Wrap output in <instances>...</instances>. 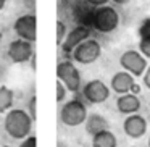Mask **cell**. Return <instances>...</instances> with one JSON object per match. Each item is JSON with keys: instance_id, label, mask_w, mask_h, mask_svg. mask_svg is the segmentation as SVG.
<instances>
[{"instance_id": "1", "label": "cell", "mask_w": 150, "mask_h": 147, "mask_svg": "<svg viewBox=\"0 0 150 147\" xmlns=\"http://www.w3.org/2000/svg\"><path fill=\"white\" fill-rule=\"evenodd\" d=\"M4 126L7 134H10L13 139H24L31 133L33 118L23 108H10L5 115Z\"/></svg>"}, {"instance_id": "2", "label": "cell", "mask_w": 150, "mask_h": 147, "mask_svg": "<svg viewBox=\"0 0 150 147\" xmlns=\"http://www.w3.org/2000/svg\"><path fill=\"white\" fill-rule=\"evenodd\" d=\"M120 24V13L110 5H100L92 15V26L102 34L113 33Z\"/></svg>"}, {"instance_id": "3", "label": "cell", "mask_w": 150, "mask_h": 147, "mask_svg": "<svg viewBox=\"0 0 150 147\" xmlns=\"http://www.w3.org/2000/svg\"><path fill=\"white\" fill-rule=\"evenodd\" d=\"M87 118V107L79 99L66 102L60 110V120L66 126H79Z\"/></svg>"}, {"instance_id": "4", "label": "cell", "mask_w": 150, "mask_h": 147, "mask_svg": "<svg viewBox=\"0 0 150 147\" xmlns=\"http://www.w3.org/2000/svg\"><path fill=\"white\" fill-rule=\"evenodd\" d=\"M100 53H102L100 42L95 40V39L87 37L86 40H82L81 44H78V45L73 49L71 55H73V60H74V62L81 63V65H91V63L97 62Z\"/></svg>"}, {"instance_id": "5", "label": "cell", "mask_w": 150, "mask_h": 147, "mask_svg": "<svg viewBox=\"0 0 150 147\" xmlns=\"http://www.w3.org/2000/svg\"><path fill=\"white\" fill-rule=\"evenodd\" d=\"M57 78L65 84L66 91L78 92L81 89V75L79 70L74 66V63L69 60H63L57 65Z\"/></svg>"}, {"instance_id": "6", "label": "cell", "mask_w": 150, "mask_h": 147, "mask_svg": "<svg viewBox=\"0 0 150 147\" xmlns=\"http://www.w3.org/2000/svg\"><path fill=\"white\" fill-rule=\"evenodd\" d=\"M120 65L124 71L132 75L134 78H139L144 75L147 65V58L139 52V50H126L123 55L120 57Z\"/></svg>"}, {"instance_id": "7", "label": "cell", "mask_w": 150, "mask_h": 147, "mask_svg": "<svg viewBox=\"0 0 150 147\" xmlns=\"http://www.w3.org/2000/svg\"><path fill=\"white\" fill-rule=\"evenodd\" d=\"M13 31L20 39L29 40L34 42L37 37V20L36 15L28 13V15H21L20 18H16V21L13 23Z\"/></svg>"}, {"instance_id": "8", "label": "cell", "mask_w": 150, "mask_h": 147, "mask_svg": "<svg viewBox=\"0 0 150 147\" xmlns=\"http://www.w3.org/2000/svg\"><path fill=\"white\" fill-rule=\"evenodd\" d=\"M8 57L13 63H26L31 60V57L34 55V47L33 42L29 40H24V39H15L10 42L7 50Z\"/></svg>"}, {"instance_id": "9", "label": "cell", "mask_w": 150, "mask_h": 147, "mask_svg": "<svg viewBox=\"0 0 150 147\" xmlns=\"http://www.w3.org/2000/svg\"><path fill=\"white\" fill-rule=\"evenodd\" d=\"M82 95L91 104H102L110 97V87L100 79H92L82 87Z\"/></svg>"}, {"instance_id": "10", "label": "cell", "mask_w": 150, "mask_h": 147, "mask_svg": "<svg viewBox=\"0 0 150 147\" xmlns=\"http://www.w3.org/2000/svg\"><path fill=\"white\" fill-rule=\"evenodd\" d=\"M123 129L132 139H139L147 133V120L139 113H131L123 123Z\"/></svg>"}, {"instance_id": "11", "label": "cell", "mask_w": 150, "mask_h": 147, "mask_svg": "<svg viewBox=\"0 0 150 147\" xmlns=\"http://www.w3.org/2000/svg\"><path fill=\"white\" fill-rule=\"evenodd\" d=\"M87 37H91V31H89V28L86 26H76L74 29H71L69 33H66L65 39H63L62 42V49L63 52L66 53H71L73 49H74L78 44H81L82 40H86Z\"/></svg>"}, {"instance_id": "12", "label": "cell", "mask_w": 150, "mask_h": 147, "mask_svg": "<svg viewBox=\"0 0 150 147\" xmlns=\"http://www.w3.org/2000/svg\"><path fill=\"white\" fill-rule=\"evenodd\" d=\"M110 86L116 94H126L136 87V82H134V76L127 71H118L111 76Z\"/></svg>"}, {"instance_id": "13", "label": "cell", "mask_w": 150, "mask_h": 147, "mask_svg": "<svg viewBox=\"0 0 150 147\" xmlns=\"http://www.w3.org/2000/svg\"><path fill=\"white\" fill-rule=\"evenodd\" d=\"M116 108L120 113H124V115L137 113L140 110V99L132 92L120 94V97L116 99Z\"/></svg>"}, {"instance_id": "14", "label": "cell", "mask_w": 150, "mask_h": 147, "mask_svg": "<svg viewBox=\"0 0 150 147\" xmlns=\"http://www.w3.org/2000/svg\"><path fill=\"white\" fill-rule=\"evenodd\" d=\"M116 136L108 128L92 134V147H116Z\"/></svg>"}, {"instance_id": "15", "label": "cell", "mask_w": 150, "mask_h": 147, "mask_svg": "<svg viewBox=\"0 0 150 147\" xmlns=\"http://www.w3.org/2000/svg\"><path fill=\"white\" fill-rule=\"evenodd\" d=\"M84 123H86V131H87L89 134H95V133H98V131L107 129L108 128V121L98 113L89 115V116L86 118Z\"/></svg>"}, {"instance_id": "16", "label": "cell", "mask_w": 150, "mask_h": 147, "mask_svg": "<svg viewBox=\"0 0 150 147\" xmlns=\"http://www.w3.org/2000/svg\"><path fill=\"white\" fill-rule=\"evenodd\" d=\"M15 94L10 87L7 86H0V113H5L13 107Z\"/></svg>"}, {"instance_id": "17", "label": "cell", "mask_w": 150, "mask_h": 147, "mask_svg": "<svg viewBox=\"0 0 150 147\" xmlns=\"http://www.w3.org/2000/svg\"><path fill=\"white\" fill-rule=\"evenodd\" d=\"M139 52L145 58H150V36L139 37Z\"/></svg>"}, {"instance_id": "18", "label": "cell", "mask_w": 150, "mask_h": 147, "mask_svg": "<svg viewBox=\"0 0 150 147\" xmlns=\"http://www.w3.org/2000/svg\"><path fill=\"white\" fill-rule=\"evenodd\" d=\"M66 24L63 23V21H57V45H62V42H63V39H65V36H66Z\"/></svg>"}, {"instance_id": "19", "label": "cell", "mask_w": 150, "mask_h": 147, "mask_svg": "<svg viewBox=\"0 0 150 147\" xmlns=\"http://www.w3.org/2000/svg\"><path fill=\"white\" fill-rule=\"evenodd\" d=\"M139 37H147L150 36V18H145L142 23L139 24V29H137Z\"/></svg>"}, {"instance_id": "20", "label": "cell", "mask_w": 150, "mask_h": 147, "mask_svg": "<svg viewBox=\"0 0 150 147\" xmlns=\"http://www.w3.org/2000/svg\"><path fill=\"white\" fill-rule=\"evenodd\" d=\"M66 97V87L62 81H57V102H63Z\"/></svg>"}, {"instance_id": "21", "label": "cell", "mask_w": 150, "mask_h": 147, "mask_svg": "<svg viewBox=\"0 0 150 147\" xmlns=\"http://www.w3.org/2000/svg\"><path fill=\"white\" fill-rule=\"evenodd\" d=\"M20 147H37V137L36 136H26Z\"/></svg>"}, {"instance_id": "22", "label": "cell", "mask_w": 150, "mask_h": 147, "mask_svg": "<svg viewBox=\"0 0 150 147\" xmlns=\"http://www.w3.org/2000/svg\"><path fill=\"white\" fill-rule=\"evenodd\" d=\"M142 82H144V86H145L147 89H150V66H147L145 71H144V75H142Z\"/></svg>"}, {"instance_id": "23", "label": "cell", "mask_w": 150, "mask_h": 147, "mask_svg": "<svg viewBox=\"0 0 150 147\" xmlns=\"http://www.w3.org/2000/svg\"><path fill=\"white\" fill-rule=\"evenodd\" d=\"M36 102H37V99H36V97H33V99H31V102H29V111H31V118H33V121L37 118V111H36Z\"/></svg>"}, {"instance_id": "24", "label": "cell", "mask_w": 150, "mask_h": 147, "mask_svg": "<svg viewBox=\"0 0 150 147\" xmlns=\"http://www.w3.org/2000/svg\"><path fill=\"white\" fill-rule=\"evenodd\" d=\"M89 5H94V7H100V5H107L108 0H86Z\"/></svg>"}, {"instance_id": "25", "label": "cell", "mask_w": 150, "mask_h": 147, "mask_svg": "<svg viewBox=\"0 0 150 147\" xmlns=\"http://www.w3.org/2000/svg\"><path fill=\"white\" fill-rule=\"evenodd\" d=\"M113 4H116V5H126V4H129L131 0H111Z\"/></svg>"}, {"instance_id": "26", "label": "cell", "mask_w": 150, "mask_h": 147, "mask_svg": "<svg viewBox=\"0 0 150 147\" xmlns=\"http://www.w3.org/2000/svg\"><path fill=\"white\" fill-rule=\"evenodd\" d=\"M5 2H7V0H0V11H2V8L5 7Z\"/></svg>"}, {"instance_id": "27", "label": "cell", "mask_w": 150, "mask_h": 147, "mask_svg": "<svg viewBox=\"0 0 150 147\" xmlns=\"http://www.w3.org/2000/svg\"><path fill=\"white\" fill-rule=\"evenodd\" d=\"M149 147H150V137H149Z\"/></svg>"}, {"instance_id": "28", "label": "cell", "mask_w": 150, "mask_h": 147, "mask_svg": "<svg viewBox=\"0 0 150 147\" xmlns=\"http://www.w3.org/2000/svg\"><path fill=\"white\" fill-rule=\"evenodd\" d=\"M0 40H2V33H0Z\"/></svg>"}, {"instance_id": "29", "label": "cell", "mask_w": 150, "mask_h": 147, "mask_svg": "<svg viewBox=\"0 0 150 147\" xmlns=\"http://www.w3.org/2000/svg\"><path fill=\"white\" fill-rule=\"evenodd\" d=\"M4 147H11V146H4Z\"/></svg>"}, {"instance_id": "30", "label": "cell", "mask_w": 150, "mask_h": 147, "mask_svg": "<svg viewBox=\"0 0 150 147\" xmlns=\"http://www.w3.org/2000/svg\"><path fill=\"white\" fill-rule=\"evenodd\" d=\"M149 108H150V102H149Z\"/></svg>"}]
</instances>
